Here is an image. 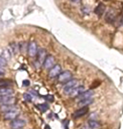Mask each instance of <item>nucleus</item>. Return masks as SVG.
<instances>
[{
    "label": "nucleus",
    "instance_id": "nucleus-15",
    "mask_svg": "<svg viewBox=\"0 0 123 129\" xmlns=\"http://www.w3.org/2000/svg\"><path fill=\"white\" fill-rule=\"evenodd\" d=\"M14 94V90L10 87H1L0 95L1 96H11Z\"/></svg>",
    "mask_w": 123,
    "mask_h": 129
},
{
    "label": "nucleus",
    "instance_id": "nucleus-1",
    "mask_svg": "<svg viewBox=\"0 0 123 129\" xmlns=\"http://www.w3.org/2000/svg\"><path fill=\"white\" fill-rule=\"evenodd\" d=\"M78 84V80L76 79H71L65 82V84L64 85V92L65 94L69 95L74 88L76 87Z\"/></svg>",
    "mask_w": 123,
    "mask_h": 129
},
{
    "label": "nucleus",
    "instance_id": "nucleus-12",
    "mask_svg": "<svg viewBox=\"0 0 123 129\" xmlns=\"http://www.w3.org/2000/svg\"><path fill=\"white\" fill-rule=\"evenodd\" d=\"M46 57V51L44 49H41L37 53V60L39 64H44Z\"/></svg>",
    "mask_w": 123,
    "mask_h": 129
},
{
    "label": "nucleus",
    "instance_id": "nucleus-23",
    "mask_svg": "<svg viewBox=\"0 0 123 129\" xmlns=\"http://www.w3.org/2000/svg\"><path fill=\"white\" fill-rule=\"evenodd\" d=\"M46 100L50 101V102H53V100H54L53 96H51V95H48V96H46Z\"/></svg>",
    "mask_w": 123,
    "mask_h": 129
},
{
    "label": "nucleus",
    "instance_id": "nucleus-6",
    "mask_svg": "<svg viewBox=\"0 0 123 129\" xmlns=\"http://www.w3.org/2000/svg\"><path fill=\"white\" fill-rule=\"evenodd\" d=\"M61 71H62V68H61L59 64H56L52 68L50 69V71H49V77L51 78L58 77V75L62 73Z\"/></svg>",
    "mask_w": 123,
    "mask_h": 129
},
{
    "label": "nucleus",
    "instance_id": "nucleus-9",
    "mask_svg": "<svg viewBox=\"0 0 123 129\" xmlns=\"http://www.w3.org/2000/svg\"><path fill=\"white\" fill-rule=\"evenodd\" d=\"M19 115V112L16 110H12V111H8L5 112L4 119L5 120H10V119H14L17 118Z\"/></svg>",
    "mask_w": 123,
    "mask_h": 129
},
{
    "label": "nucleus",
    "instance_id": "nucleus-25",
    "mask_svg": "<svg viewBox=\"0 0 123 129\" xmlns=\"http://www.w3.org/2000/svg\"><path fill=\"white\" fill-rule=\"evenodd\" d=\"M71 1L73 3H79L81 2V0H71Z\"/></svg>",
    "mask_w": 123,
    "mask_h": 129
},
{
    "label": "nucleus",
    "instance_id": "nucleus-8",
    "mask_svg": "<svg viewBox=\"0 0 123 129\" xmlns=\"http://www.w3.org/2000/svg\"><path fill=\"white\" fill-rule=\"evenodd\" d=\"M55 59L53 56L48 55L46 58L43 65H44V68L51 69L55 66Z\"/></svg>",
    "mask_w": 123,
    "mask_h": 129
},
{
    "label": "nucleus",
    "instance_id": "nucleus-24",
    "mask_svg": "<svg viewBox=\"0 0 123 129\" xmlns=\"http://www.w3.org/2000/svg\"><path fill=\"white\" fill-rule=\"evenodd\" d=\"M23 85H24V86L27 87V86H28V85H30V81L28 80H26L23 81Z\"/></svg>",
    "mask_w": 123,
    "mask_h": 129
},
{
    "label": "nucleus",
    "instance_id": "nucleus-26",
    "mask_svg": "<svg viewBox=\"0 0 123 129\" xmlns=\"http://www.w3.org/2000/svg\"><path fill=\"white\" fill-rule=\"evenodd\" d=\"M120 23H121L122 25L123 26V15L121 17V19H120Z\"/></svg>",
    "mask_w": 123,
    "mask_h": 129
},
{
    "label": "nucleus",
    "instance_id": "nucleus-18",
    "mask_svg": "<svg viewBox=\"0 0 123 129\" xmlns=\"http://www.w3.org/2000/svg\"><path fill=\"white\" fill-rule=\"evenodd\" d=\"M37 107L38 108V109H39L42 112H46V111L49 109V105L48 104H46V103H45V104H39V105H37Z\"/></svg>",
    "mask_w": 123,
    "mask_h": 129
},
{
    "label": "nucleus",
    "instance_id": "nucleus-21",
    "mask_svg": "<svg viewBox=\"0 0 123 129\" xmlns=\"http://www.w3.org/2000/svg\"><path fill=\"white\" fill-rule=\"evenodd\" d=\"M23 97H24V99L27 102H30L32 101V96L30 94L24 93V95H23Z\"/></svg>",
    "mask_w": 123,
    "mask_h": 129
},
{
    "label": "nucleus",
    "instance_id": "nucleus-4",
    "mask_svg": "<svg viewBox=\"0 0 123 129\" xmlns=\"http://www.w3.org/2000/svg\"><path fill=\"white\" fill-rule=\"evenodd\" d=\"M72 75L69 71H65L61 73L58 77V80L60 82H67L71 80Z\"/></svg>",
    "mask_w": 123,
    "mask_h": 129
},
{
    "label": "nucleus",
    "instance_id": "nucleus-16",
    "mask_svg": "<svg viewBox=\"0 0 123 129\" xmlns=\"http://www.w3.org/2000/svg\"><path fill=\"white\" fill-rule=\"evenodd\" d=\"M94 94L93 91H84L83 93L81 94L80 95L78 96V98L80 100L82 99H85V98H91V97L92 96V95Z\"/></svg>",
    "mask_w": 123,
    "mask_h": 129
},
{
    "label": "nucleus",
    "instance_id": "nucleus-10",
    "mask_svg": "<svg viewBox=\"0 0 123 129\" xmlns=\"http://www.w3.org/2000/svg\"><path fill=\"white\" fill-rule=\"evenodd\" d=\"M116 18V14L114 10H110L105 15V21L108 23H112L115 21Z\"/></svg>",
    "mask_w": 123,
    "mask_h": 129
},
{
    "label": "nucleus",
    "instance_id": "nucleus-14",
    "mask_svg": "<svg viewBox=\"0 0 123 129\" xmlns=\"http://www.w3.org/2000/svg\"><path fill=\"white\" fill-rule=\"evenodd\" d=\"M105 10H106V7L103 3H99V5H98L94 10L95 14L98 15V16H101L105 12Z\"/></svg>",
    "mask_w": 123,
    "mask_h": 129
},
{
    "label": "nucleus",
    "instance_id": "nucleus-5",
    "mask_svg": "<svg viewBox=\"0 0 123 129\" xmlns=\"http://www.w3.org/2000/svg\"><path fill=\"white\" fill-rule=\"evenodd\" d=\"M28 53L30 57H34L37 55V45L35 42L31 41L28 46Z\"/></svg>",
    "mask_w": 123,
    "mask_h": 129
},
{
    "label": "nucleus",
    "instance_id": "nucleus-20",
    "mask_svg": "<svg viewBox=\"0 0 123 129\" xmlns=\"http://www.w3.org/2000/svg\"><path fill=\"white\" fill-rule=\"evenodd\" d=\"M7 64V58H5L3 56H1L0 57V66L1 68H4Z\"/></svg>",
    "mask_w": 123,
    "mask_h": 129
},
{
    "label": "nucleus",
    "instance_id": "nucleus-3",
    "mask_svg": "<svg viewBox=\"0 0 123 129\" xmlns=\"http://www.w3.org/2000/svg\"><path fill=\"white\" fill-rule=\"evenodd\" d=\"M26 125V121L21 119H14L10 123L12 129H20Z\"/></svg>",
    "mask_w": 123,
    "mask_h": 129
},
{
    "label": "nucleus",
    "instance_id": "nucleus-2",
    "mask_svg": "<svg viewBox=\"0 0 123 129\" xmlns=\"http://www.w3.org/2000/svg\"><path fill=\"white\" fill-rule=\"evenodd\" d=\"M0 101L2 105H14L16 102V98L11 96H1Z\"/></svg>",
    "mask_w": 123,
    "mask_h": 129
},
{
    "label": "nucleus",
    "instance_id": "nucleus-22",
    "mask_svg": "<svg viewBox=\"0 0 123 129\" xmlns=\"http://www.w3.org/2000/svg\"><path fill=\"white\" fill-rule=\"evenodd\" d=\"M10 85V82H8L7 81L2 80L0 82V87H8Z\"/></svg>",
    "mask_w": 123,
    "mask_h": 129
},
{
    "label": "nucleus",
    "instance_id": "nucleus-7",
    "mask_svg": "<svg viewBox=\"0 0 123 129\" xmlns=\"http://www.w3.org/2000/svg\"><path fill=\"white\" fill-rule=\"evenodd\" d=\"M88 112H89V107H88V106L82 107L79 109L77 110L76 111H75L74 112L73 114H72V117L74 119H77V118H81V117L85 116Z\"/></svg>",
    "mask_w": 123,
    "mask_h": 129
},
{
    "label": "nucleus",
    "instance_id": "nucleus-19",
    "mask_svg": "<svg viewBox=\"0 0 123 129\" xmlns=\"http://www.w3.org/2000/svg\"><path fill=\"white\" fill-rule=\"evenodd\" d=\"M88 124H89V127L92 129L97 128H98L99 126V123L95 120L89 121V123H88Z\"/></svg>",
    "mask_w": 123,
    "mask_h": 129
},
{
    "label": "nucleus",
    "instance_id": "nucleus-17",
    "mask_svg": "<svg viewBox=\"0 0 123 129\" xmlns=\"http://www.w3.org/2000/svg\"><path fill=\"white\" fill-rule=\"evenodd\" d=\"M1 109L2 112H6L12 110H16V107L14 105H2Z\"/></svg>",
    "mask_w": 123,
    "mask_h": 129
},
{
    "label": "nucleus",
    "instance_id": "nucleus-11",
    "mask_svg": "<svg viewBox=\"0 0 123 129\" xmlns=\"http://www.w3.org/2000/svg\"><path fill=\"white\" fill-rule=\"evenodd\" d=\"M84 91H85V87H84V86H78L74 88L71 91L69 96L72 97L78 96L79 95L83 93Z\"/></svg>",
    "mask_w": 123,
    "mask_h": 129
},
{
    "label": "nucleus",
    "instance_id": "nucleus-13",
    "mask_svg": "<svg viewBox=\"0 0 123 129\" xmlns=\"http://www.w3.org/2000/svg\"><path fill=\"white\" fill-rule=\"evenodd\" d=\"M94 102V99L91 98H85V99H82L79 100L78 102V106L82 107H85V106H89V105L92 104Z\"/></svg>",
    "mask_w": 123,
    "mask_h": 129
}]
</instances>
